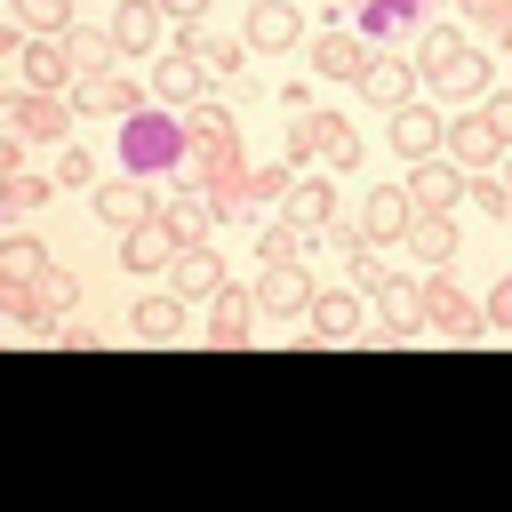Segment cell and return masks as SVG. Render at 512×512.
I'll use <instances>...</instances> for the list:
<instances>
[{
    "label": "cell",
    "instance_id": "e575fe53",
    "mask_svg": "<svg viewBox=\"0 0 512 512\" xmlns=\"http://www.w3.org/2000/svg\"><path fill=\"white\" fill-rule=\"evenodd\" d=\"M16 16H24V32H80L72 0H16Z\"/></svg>",
    "mask_w": 512,
    "mask_h": 512
},
{
    "label": "cell",
    "instance_id": "8992f818",
    "mask_svg": "<svg viewBox=\"0 0 512 512\" xmlns=\"http://www.w3.org/2000/svg\"><path fill=\"white\" fill-rule=\"evenodd\" d=\"M368 336V296L360 288H320L304 312V344H360Z\"/></svg>",
    "mask_w": 512,
    "mask_h": 512
},
{
    "label": "cell",
    "instance_id": "44dd1931",
    "mask_svg": "<svg viewBox=\"0 0 512 512\" xmlns=\"http://www.w3.org/2000/svg\"><path fill=\"white\" fill-rule=\"evenodd\" d=\"M152 208H160V192H144V176H128V168H120L112 184H96V216H104L112 232H128V224H144Z\"/></svg>",
    "mask_w": 512,
    "mask_h": 512
},
{
    "label": "cell",
    "instance_id": "2e32d148",
    "mask_svg": "<svg viewBox=\"0 0 512 512\" xmlns=\"http://www.w3.org/2000/svg\"><path fill=\"white\" fill-rule=\"evenodd\" d=\"M360 96H368L376 112H400L408 96H424V80H416V64H400L392 48H376V64L360 72Z\"/></svg>",
    "mask_w": 512,
    "mask_h": 512
},
{
    "label": "cell",
    "instance_id": "f35d334b",
    "mask_svg": "<svg viewBox=\"0 0 512 512\" xmlns=\"http://www.w3.org/2000/svg\"><path fill=\"white\" fill-rule=\"evenodd\" d=\"M72 56H80V72H104V64H120L112 32H72Z\"/></svg>",
    "mask_w": 512,
    "mask_h": 512
},
{
    "label": "cell",
    "instance_id": "b9f144b4",
    "mask_svg": "<svg viewBox=\"0 0 512 512\" xmlns=\"http://www.w3.org/2000/svg\"><path fill=\"white\" fill-rule=\"evenodd\" d=\"M464 8V24H480V32H504L512 24V0H456Z\"/></svg>",
    "mask_w": 512,
    "mask_h": 512
},
{
    "label": "cell",
    "instance_id": "9a60e30c",
    "mask_svg": "<svg viewBox=\"0 0 512 512\" xmlns=\"http://www.w3.org/2000/svg\"><path fill=\"white\" fill-rule=\"evenodd\" d=\"M184 328H192V304H184L176 288H160V296L128 304V336H136V344H176Z\"/></svg>",
    "mask_w": 512,
    "mask_h": 512
},
{
    "label": "cell",
    "instance_id": "6da1fadb",
    "mask_svg": "<svg viewBox=\"0 0 512 512\" xmlns=\"http://www.w3.org/2000/svg\"><path fill=\"white\" fill-rule=\"evenodd\" d=\"M184 152H192V136H184V112H168V104H144V112H128V120H120V168H128V176H144V184H176Z\"/></svg>",
    "mask_w": 512,
    "mask_h": 512
},
{
    "label": "cell",
    "instance_id": "4316f807",
    "mask_svg": "<svg viewBox=\"0 0 512 512\" xmlns=\"http://www.w3.org/2000/svg\"><path fill=\"white\" fill-rule=\"evenodd\" d=\"M408 256L448 264V256H456V216H424V208H416V224H408Z\"/></svg>",
    "mask_w": 512,
    "mask_h": 512
},
{
    "label": "cell",
    "instance_id": "e0dca14e",
    "mask_svg": "<svg viewBox=\"0 0 512 512\" xmlns=\"http://www.w3.org/2000/svg\"><path fill=\"white\" fill-rule=\"evenodd\" d=\"M440 152H448L464 176H480V168H496V152H504V144H496V128H488V120H480V104H472V112H456V120H448V144H440Z\"/></svg>",
    "mask_w": 512,
    "mask_h": 512
},
{
    "label": "cell",
    "instance_id": "74e56055",
    "mask_svg": "<svg viewBox=\"0 0 512 512\" xmlns=\"http://www.w3.org/2000/svg\"><path fill=\"white\" fill-rule=\"evenodd\" d=\"M384 280H392V264H384V248H376V240H368V248H352V288H360V296H376Z\"/></svg>",
    "mask_w": 512,
    "mask_h": 512
},
{
    "label": "cell",
    "instance_id": "4dcf8cb0",
    "mask_svg": "<svg viewBox=\"0 0 512 512\" xmlns=\"http://www.w3.org/2000/svg\"><path fill=\"white\" fill-rule=\"evenodd\" d=\"M32 304H40V320H64V312L80 304V280H72L64 264H48V272L32 280Z\"/></svg>",
    "mask_w": 512,
    "mask_h": 512
},
{
    "label": "cell",
    "instance_id": "5bb4252c",
    "mask_svg": "<svg viewBox=\"0 0 512 512\" xmlns=\"http://www.w3.org/2000/svg\"><path fill=\"white\" fill-rule=\"evenodd\" d=\"M176 256H184V240L168 232V216H160V208H152L144 224H128V232H120V264H128V272H176Z\"/></svg>",
    "mask_w": 512,
    "mask_h": 512
},
{
    "label": "cell",
    "instance_id": "3957f363",
    "mask_svg": "<svg viewBox=\"0 0 512 512\" xmlns=\"http://www.w3.org/2000/svg\"><path fill=\"white\" fill-rule=\"evenodd\" d=\"M72 104H80L88 120H128V112H144V104H152V80H136V72H120V64H104V72H80V80H72Z\"/></svg>",
    "mask_w": 512,
    "mask_h": 512
},
{
    "label": "cell",
    "instance_id": "7c38bea8",
    "mask_svg": "<svg viewBox=\"0 0 512 512\" xmlns=\"http://www.w3.org/2000/svg\"><path fill=\"white\" fill-rule=\"evenodd\" d=\"M496 88V64H488V48H464V56H448L432 80H424V96H440V104H480Z\"/></svg>",
    "mask_w": 512,
    "mask_h": 512
},
{
    "label": "cell",
    "instance_id": "ab89813d",
    "mask_svg": "<svg viewBox=\"0 0 512 512\" xmlns=\"http://www.w3.org/2000/svg\"><path fill=\"white\" fill-rule=\"evenodd\" d=\"M64 184H72V192H80V184H96V160H88L80 144H64V152H56V192H64Z\"/></svg>",
    "mask_w": 512,
    "mask_h": 512
},
{
    "label": "cell",
    "instance_id": "8d00e7d4",
    "mask_svg": "<svg viewBox=\"0 0 512 512\" xmlns=\"http://www.w3.org/2000/svg\"><path fill=\"white\" fill-rule=\"evenodd\" d=\"M464 200H472V208H488V216H512V184H504V176H488V168L464 184Z\"/></svg>",
    "mask_w": 512,
    "mask_h": 512
},
{
    "label": "cell",
    "instance_id": "5b68a950",
    "mask_svg": "<svg viewBox=\"0 0 512 512\" xmlns=\"http://www.w3.org/2000/svg\"><path fill=\"white\" fill-rule=\"evenodd\" d=\"M384 136H392L400 160H432V152L448 144V112H440V96H408L400 112H384Z\"/></svg>",
    "mask_w": 512,
    "mask_h": 512
},
{
    "label": "cell",
    "instance_id": "bcb514c9",
    "mask_svg": "<svg viewBox=\"0 0 512 512\" xmlns=\"http://www.w3.org/2000/svg\"><path fill=\"white\" fill-rule=\"evenodd\" d=\"M496 48H504V56H512V24H504V32H496Z\"/></svg>",
    "mask_w": 512,
    "mask_h": 512
},
{
    "label": "cell",
    "instance_id": "ac0fdd59",
    "mask_svg": "<svg viewBox=\"0 0 512 512\" xmlns=\"http://www.w3.org/2000/svg\"><path fill=\"white\" fill-rule=\"evenodd\" d=\"M312 296H320V288L304 280V256H296V264H264V280H256V304H264V312H280V320H304V312H312Z\"/></svg>",
    "mask_w": 512,
    "mask_h": 512
},
{
    "label": "cell",
    "instance_id": "7dc6e473",
    "mask_svg": "<svg viewBox=\"0 0 512 512\" xmlns=\"http://www.w3.org/2000/svg\"><path fill=\"white\" fill-rule=\"evenodd\" d=\"M352 8H360V0H352Z\"/></svg>",
    "mask_w": 512,
    "mask_h": 512
},
{
    "label": "cell",
    "instance_id": "836d02e7",
    "mask_svg": "<svg viewBox=\"0 0 512 512\" xmlns=\"http://www.w3.org/2000/svg\"><path fill=\"white\" fill-rule=\"evenodd\" d=\"M280 160H296V168H312V160H320V112H296V120H288Z\"/></svg>",
    "mask_w": 512,
    "mask_h": 512
},
{
    "label": "cell",
    "instance_id": "7bdbcfd3",
    "mask_svg": "<svg viewBox=\"0 0 512 512\" xmlns=\"http://www.w3.org/2000/svg\"><path fill=\"white\" fill-rule=\"evenodd\" d=\"M480 312H488V328H496V336H512V272L488 288V304H480Z\"/></svg>",
    "mask_w": 512,
    "mask_h": 512
},
{
    "label": "cell",
    "instance_id": "f546056e",
    "mask_svg": "<svg viewBox=\"0 0 512 512\" xmlns=\"http://www.w3.org/2000/svg\"><path fill=\"white\" fill-rule=\"evenodd\" d=\"M48 192H56V176H32V168L0 176V208H8V216H32V208H48Z\"/></svg>",
    "mask_w": 512,
    "mask_h": 512
},
{
    "label": "cell",
    "instance_id": "277c9868",
    "mask_svg": "<svg viewBox=\"0 0 512 512\" xmlns=\"http://www.w3.org/2000/svg\"><path fill=\"white\" fill-rule=\"evenodd\" d=\"M424 336H440V344H472V336H488V312H480L448 272H432V280H424Z\"/></svg>",
    "mask_w": 512,
    "mask_h": 512
},
{
    "label": "cell",
    "instance_id": "ee69618b",
    "mask_svg": "<svg viewBox=\"0 0 512 512\" xmlns=\"http://www.w3.org/2000/svg\"><path fill=\"white\" fill-rule=\"evenodd\" d=\"M280 112H288V120L312 112V80H288V88H280Z\"/></svg>",
    "mask_w": 512,
    "mask_h": 512
},
{
    "label": "cell",
    "instance_id": "7a4b0ae2",
    "mask_svg": "<svg viewBox=\"0 0 512 512\" xmlns=\"http://www.w3.org/2000/svg\"><path fill=\"white\" fill-rule=\"evenodd\" d=\"M72 120H80L72 88H16L8 96V128L24 144H72Z\"/></svg>",
    "mask_w": 512,
    "mask_h": 512
},
{
    "label": "cell",
    "instance_id": "7402d4cb",
    "mask_svg": "<svg viewBox=\"0 0 512 512\" xmlns=\"http://www.w3.org/2000/svg\"><path fill=\"white\" fill-rule=\"evenodd\" d=\"M160 216H168V232H176L184 248H200V240L224 224V216H216V200H208V192H184V184H168V192H160Z\"/></svg>",
    "mask_w": 512,
    "mask_h": 512
},
{
    "label": "cell",
    "instance_id": "60d3db41",
    "mask_svg": "<svg viewBox=\"0 0 512 512\" xmlns=\"http://www.w3.org/2000/svg\"><path fill=\"white\" fill-rule=\"evenodd\" d=\"M480 120H488V128H496V144L512 152V88H488V96H480Z\"/></svg>",
    "mask_w": 512,
    "mask_h": 512
},
{
    "label": "cell",
    "instance_id": "8fae6325",
    "mask_svg": "<svg viewBox=\"0 0 512 512\" xmlns=\"http://www.w3.org/2000/svg\"><path fill=\"white\" fill-rule=\"evenodd\" d=\"M464 184H472V176H464L448 152H432V160H408V200H416L424 216H456Z\"/></svg>",
    "mask_w": 512,
    "mask_h": 512
},
{
    "label": "cell",
    "instance_id": "9c48e42d",
    "mask_svg": "<svg viewBox=\"0 0 512 512\" xmlns=\"http://www.w3.org/2000/svg\"><path fill=\"white\" fill-rule=\"evenodd\" d=\"M312 64H320V80H352V88H360V72L376 64V40H368L360 24H328V32L312 40Z\"/></svg>",
    "mask_w": 512,
    "mask_h": 512
},
{
    "label": "cell",
    "instance_id": "d6986e66",
    "mask_svg": "<svg viewBox=\"0 0 512 512\" xmlns=\"http://www.w3.org/2000/svg\"><path fill=\"white\" fill-rule=\"evenodd\" d=\"M160 24H168L160 0H112V24H104V32H112L120 56H152V48H160Z\"/></svg>",
    "mask_w": 512,
    "mask_h": 512
},
{
    "label": "cell",
    "instance_id": "f1b7e54d",
    "mask_svg": "<svg viewBox=\"0 0 512 512\" xmlns=\"http://www.w3.org/2000/svg\"><path fill=\"white\" fill-rule=\"evenodd\" d=\"M48 264H56V256H48L32 232H8V240H0V280H40Z\"/></svg>",
    "mask_w": 512,
    "mask_h": 512
},
{
    "label": "cell",
    "instance_id": "30bf717a",
    "mask_svg": "<svg viewBox=\"0 0 512 512\" xmlns=\"http://www.w3.org/2000/svg\"><path fill=\"white\" fill-rule=\"evenodd\" d=\"M16 64H24V88H72V80H80L72 32H32V40L16 48Z\"/></svg>",
    "mask_w": 512,
    "mask_h": 512
},
{
    "label": "cell",
    "instance_id": "d6a6232c",
    "mask_svg": "<svg viewBox=\"0 0 512 512\" xmlns=\"http://www.w3.org/2000/svg\"><path fill=\"white\" fill-rule=\"evenodd\" d=\"M304 248H312V240H304V232H296V224H288V216H280V224H264V232H256V264H296V256H304Z\"/></svg>",
    "mask_w": 512,
    "mask_h": 512
},
{
    "label": "cell",
    "instance_id": "83f0119b",
    "mask_svg": "<svg viewBox=\"0 0 512 512\" xmlns=\"http://www.w3.org/2000/svg\"><path fill=\"white\" fill-rule=\"evenodd\" d=\"M184 136H192V144H232V136H240V120H232V104L200 96V104L184 112Z\"/></svg>",
    "mask_w": 512,
    "mask_h": 512
},
{
    "label": "cell",
    "instance_id": "484cf974",
    "mask_svg": "<svg viewBox=\"0 0 512 512\" xmlns=\"http://www.w3.org/2000/svg\"><path fill=\"white\" fill-rule=\"evenodd\" d=\"M312 168H328V176H352L360 168V128L344 112H320V160Z\"/></svg>",
    "mask_w": 512,
    "mask_h": 512
},
{
    "label": "cell",
    "instance_id": "603a6c76",
    "mask_svg": "<svg viewBox=\"0 0 512 512\" xmlns=\"http://www.w3.org/2000/svg\"><path fill=\"white\" fill-rule=\"evenodd\" d=\"M360 224H368V240H376V248L408 240V224H416V200H408V184H384V192H368Z\"/></svg>",
    "mask_w": 512,
    "mask_h": 512
},
{
    "label": "cell",
    "instance_id": "ba28073f",
    "mask_svg": "<svg viewBox=\"0 0 512 512\" xmlns=\"http://www.w3.org/2000/svg\"><path fill=\"white\" fill-rule=\"evenodd\" d=\"M240 40H248L256 56H288V48H304V8H296V0H248Z\"/></svg>",
    "mask_w": 512,
    "mask_h": 512
},
{
    "label": "cell",
    "instance_id": "1f68e13d",
    "mask_svg": "<svg viewBox=\"0 0 512 512\" xmlns=\"http://www.w3.org/2000/svg\"><path fill=\"white\" fill-rule=\"evenodd\" d=\"M248 56H256L248 40H208V48H200V72H208V80H248Z\"/></svg>",
    "mask_w": 512,
    "mask_h": 512
},
{
    "label": "cell",
    "instance_id": "f6af8a7d",
    "mask_svg": "<svg viewBox=\"0 0 512 512\" xmlns=\"http://www.w3.org/2000/svg\"><path fill=\"white\" fill-rule=\"evenodd\" d=\"M160 16H176V24H200V16H208V0H160Z\"/></svg>",
    "mask_w": 512,
    "mask_h": 512
},
{
    "label": "cell",
    "instance_id": "ffe728a7",
    "mask_svg": "<svg viewBox=\"0 0 512 512\" xmlns=\"http://www.w3.org/2000/svg\"><path fill=\"white\" fill-rule=\"evenodd\" d=\"M200 96H208V72H200L192 56H176V48H168V56L152 64V104H168V112H192Z\"/></svg>",
    "mask_w": 512,
    "mask_h": 512
},
{
    "label": "cell",
    "instance_id": "4fadbf2b",
    "mask_svg": "<svg viewBox=\"0 0 512 512\" xmlns=\"http://www.w3.org/2000/svg\"><path fill=\"white\" fill-rule=\"evenodd\" d=\"M280 216H288L304 240H320V232L336 224V176H328V168H304V176H296V192L280 200Z\"/></svg>",
    "mask_w": 512,
    "mask_h": 512
},
{
    "label": "cell",
    "instance_id": "d590c367",
    "mask_svg": "<svg viewBox=\"0 0 512 512\" xmlns=\"http://www.w3.org/2000/svg\"><path fill=\"white\" fill-rule=\"evenodd\" d=\"M248 176H256V200H288L304 168H296V160H264V168H248Z\"/></svg>",
    "mask_w": 512,
    "mask_h": 512
},
{
    "label": "cell",
    "instance_id": "cb8c5ba5",
    "mask_svg": "<svg viewBox=\"0 0 512 512\" xmlns=\"http://www.w3.org/2000/svg\"><path fill=\"white\" fill-rule=\"evenodd\" d=\"M168 288H176L184 304H208V296L224 288V256H216L208 240H200V248H184V256H176V272H168Z\"/></svg>",
    "mask_w": 512,
    "mask_h": 512
},
{
    "label": "cell",
    "instance_id": "d4e9b609",
    "mask_svg": "<svg viewBox=\"0 0 512 512\" xmlns=\"http://www.w3.org/2000/svg\"><path fill=\"white\" fill-rule=\"evenodd\" d=\"M208 200H216V216H224V224H256V208H264V200H256L248 160H240V168H224V176H208Z\"/></svg>",
    "mask_w": 512,
    "mask_h": 512
},
{
    "label": "cell",
    "instance_id": "52a82bcc",
    "mask_svg": "<svg viewBox=\"0 0 512 512\" xmlns=\"http://www.w3.org/2000/svg\"><path fill=\"white\" fill-rule=\"evenodd\" d=\"M200 312H208V320H200V336H208V344H224V352L256 344V312H264V304H256V288H232V280H224Z\"/></svg>",
    "mask_w": 512,
    "mask_h": 512
},
{
    "label": "cell",
    "instance_id": "c3c4849f",
    "mask_svg": "<svg viewBox=\"0 0 512 512\" xmlns=\"http://www.w3.org/2000/svg\"><path fill=\"white\" fill-rule=\"evenodd\" d=\"M504 184H512V176H504Z\"/></svg>",
    "mask_w": 512,
    "mask_h": 512
}]
</instances>
